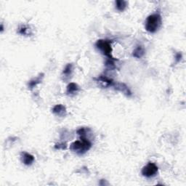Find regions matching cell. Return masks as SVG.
I'll return each mask as SVG.
<instances>
[{"label": "cell", "mask_w": 186, "mask_h": 186, "mask_svg": "<svg viewBox=\"0 0 186 186\" xmlns=\"http://www.w3.org/2000/svg\"><path fill=\"white\" fill-rule=\"evenodd\" d=\"M161 25V17L159 14H154L148 17L145 22V28L148 32L155 33Z\"/></svg>", "instance_id": "cell-1"}, {"label": "cell", "mask_w": 186, "mask_h": 186, "mask_svg": "<svg viewBox=\"0 0 186 186\" xmlns=\"http://www.w3.org/2000/svg\"><path fill=\"white\" fill-rule=\"evenodd\" d=\"M91 143L85 138H81L80 140H77L73 143L71 145V149L77 154H82L91 148Z\"/></svg>", "instance_id": "cell-2"}, {"label": "cell", "mask_w": 186, "mask_h": 186, "mask_svg": "<svg viewBox=\"0 0 186 186\" xmlns=\"http://www.w3.org/2000/svg\"><path fill=\"white\" fill-rule=\"evenodd\" d=\"M96 46L97 49H99L100 50L102 51L104 55H105L106 56H108L109 57H111V52L112 48L111 45H110V42L108 40H98L96 43Z\"/></svg>", "instance_id": "cell-3"}, {"label": "cell", "mask_w": 186, "mask_h": 186, "mask_svg": "<svg viewBox=\"0 0 186 186\" xmlns=\"http://www.w3.org/2000/svg\"><path fill=\"white\" fill-rule=\"evenodd\" d=\"M157 172H158V167L154 163H148L142 169L143 175L147 177V178H151V177L155 176Z\"/></svg>", "instance_id": "cell-4"}, {"label": "cell", "mask_w": 186, "mask_h": 186, "mask_svg": "<svg viewBox=\"0 0 186 186\" xmlns=\"http://www.w3.org/2000/svg\"><path fill=\"white\" fill-rule=\"evenodd\" d=\"M21 159L23 163L26 165H31L34 161V157L28 153H22Z\"/></svg>", "instance_id": "cell-5"}, {"label": "cell", "mask_w": 186, "mask_h": 186, "mask_svg": "<svg viewBox=\"0 0 186 186\" xmlns=\"http://www.w3.org/2000/svg\"><path fill=\"white\" fill-rule=\"evenodd\" d=\"M52 112L54 113L55 114H56V115H57V116H65L66 114V108L62 105H55V107L53 108Z\"/></svg>", "instance_id": "cell-6"}, {"label": "cell", "mask_w": 186, "mask_h": 186, "mask_svg": "<svg viewBox=\"0 0 186 186\" xmlns=\"http://www.w3.org/2000/svg\"><path fill=\"white\" fill-rule=\"evenodd\" d=\"M79 87L78 85H76L74 83H71L70 85H68L67 87V93L68 95H71V94H74L79 91Z\"/></svg>", "instance_id": "cell-7"}, {"label": "cell", "mask_w": 186, "mask_h": 186, "mask_svg": "<svg viewBox=\"0 0 186 186\" xmlns=\"http://www.w3.org/2000/svg\"><path fill=\"white\" fill-rule=\"evenodd\" d=\"M145 54V50L143 46H138L133 52V56L137 57V58H140L143 56V55Z\"/></svg>", "instance_id": "cell-8"}, {"label": "cell", "mask_w": 186, "mask_h": 186, "mask_svg": "<svg viewBox=\"0 0 186 186\" xmlns=\"http://www.w3.org/2000/svg\"><path fill=\"white\" fill-rule=\"evenodd\" d=\"M127 7V2L125 1H116V7L119 11L125 10V9Z\"/></svg>", "instance_id": "cell-9"}, {"label": "cell", "mask_w": 186, "mask_h": 186, "mask_svg": "<svg viewBox=\"0 0 186 186\" xmlns=\"http://www.w3.org/2000/svg\"><path fill=\"white\" fill-rule=\"evenodd\" d=\"M72 71V65L71 64H68V66H66V67L63 71V74L66 75H69Z\"/></svg>", "instance_id": "cell-10"}, {"label": "cell", "mask_w": 186, "mask_h": 186, "mask_svg": "<svg viewBox=\"0 0 186 186\" xmlns=\"http://www.w3.org/2000/svg\"><path fill=\"white\" fill-rule=\"evenodd\" d=\"M40 81H41L40 79H39V78H37V79H36V80H34V81H31L30 84H29V86H30L32 88V87H34V86H36V85H37V84H39V82H40Z\"/></svg>", "instance_id": "cell-11"}]
</instances>
